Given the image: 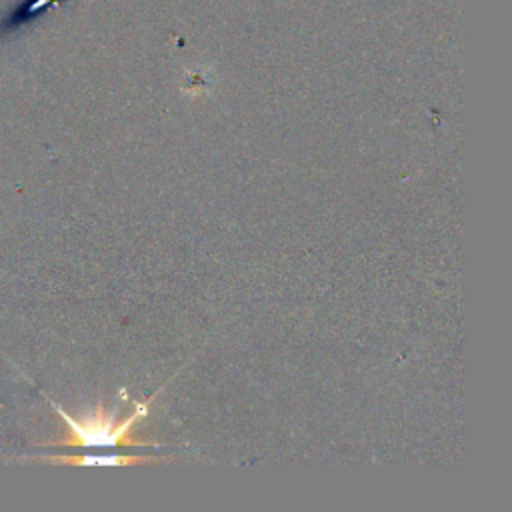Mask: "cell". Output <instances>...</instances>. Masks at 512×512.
Returning a JSON list of instances; mask_svg holds the SVG:
<instances>
[{
	"mask_svg": "<svg viewBox=\"0 0 512 512\" xmlns=\"http://www.w3.org/2000/svg\"><path fill=\"white\" fill-rule=\"evenodd\" d=\"M160 392V390H158ZM154 392L148 400L136 402V410L128 414L124 420H116L112 412H106L102 402L96 404L94 412L74 418L62 406L50 400L62 422L66 424V436L52 442V446H78V448H114V446H144V448H158L154 442H146L134 436V424L148 416V408L152 400L158 396Z\"/></svg>",
	"mask_w": 512,
	"mask_h": 512,
	"instance_id": "1",
	"label": "cell"
},
{
	"mask_svg": "<svg viewBox=\"0 0 512 512\" xmlns=\"http://www.w3.org/2000/svg\"><path fill=\"white\" fill-rule=\"evenodd\" d=\"M48 460L70 464V466H136L142 462H156V458L128 456V454H66V456H50Z\"/></svg>",
	"mask_w": 512,
	"mask_h": 512,
	"instance_id": "2",
	"label": "cell"
}]
</instances>
